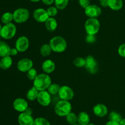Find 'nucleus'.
<instances>
[{"label":"nucleus","instance_id":"22","mask_svg":"<svg viewBox=\"0 0 125 125\" xmlns=\"http://www.w3.org/2000/svg\"><path fill=\"white\" fill-rule=\"evenodd\" d=\"M12 64V59L10 56L2 57L0 60V68L6 70L9 69Z\"/></svg>","mask_w":125,"mask_h":125},{"label":"nucleus","instance_id":"6","mask_svg":"<svg viewBox=\"0 0 125 125\" xmlns=\"http://www.w3.org/2000/svg\"><path fill=\"white\" fill-rule=\"evenodd\" d=\"M17 32L15 25L12 23L4 25L2 27L0 36L4 39H10L14 37Z\"/></svg>","mask_w":125,"mask_h":125},{"label":"nucleus","instance_id":"44","mask_svg":"<svg viewBox=\"0 0 125 125\" xmlns=\"http://www.w3.org/2000/svg\"><path fill=\"white\" fill-rule=\"evenodd\" d=\"M1 29H2V26H1V24H0V33H1Z\"/></svg>","mask_w":125,"mask_h":125},{"label":"nucleus","instance_id":"35","mask_svg":"<svg viewBox=\"0 0 125 125\" xmlns=\"http://www.w3.org/2000/svg\"><path fill=\"white\" fill-rule=\"evenodd\" d=\"M118 53L120 56L125 58V43L120 45L118 49Z\"/></svg>","mask_w":125,"mask_h":125},{"label":"nucleus","instance_id":"42","mask_svg":"<svg viewBox=\"0 0 125 125\" xmlns=\"http://www.w3.org/2000/svg\"><path fill=\"white\" fill-rule=\"evenodd\" d=\"M119 125H125V118H123L119 123Z\"/></svg>","mask_w":125,"mask_h":125},{"label":"nucleus","instance_id":"10","mask_svg":"<svg viewBox=\"0 0 125 125\" xmlns=\"http://www.w3.org/2000/svg\"><path fill=\"white\" fill-rule=\"evenodd\" d=\"M37 100L38 102L42 106H48L51 103V94L48 92V91H40L38 94Z\"/></svg>","mask_w":125,"mask_h":125},{"label":"nucleus","instance_id":"15","mask_svg":"<svg viewBox=\"0 0 125 125\" xmlns=\"http://www.w3.org/2000/svg\"><path fill=\"white\" fill-rule=\"evenodd\" d=\"M34 119L32 115L22 112L19 115L18 121L20 125H33Z\"/></svg>","mask_w":125,"mask_h":125},{"label":"nucleus","instance_id":"25","mask_svg":"<svg viewBox=\"0 0 125 125\" xmlns=\"http://www.w3.org/2000/svg\"><path fill=\"white\" fill-rule=\"evenodd\" d=\"M52 51V50L50 47V44H43V45H42L41 48H40V53L43 56H49Z\"/></svg>","mask_w":125,"mask_h":125},{"label":"nucleus","instance_id":"8","mask_svg":"<svg viewBox=\"0 0 125 125\" xmlns=\"http://www.w3.org/2000/svg\"><path fill=\"white\" fill-rule=\"evenodd\" d=\"M84 67L90 74H95L98 71V62L94 56L89 55L85 58Z\"/></svg>","mask_w":125,"mask_h":125},{"label":"nucleus","instance_id":"14","mask_svg":"<svg viewBox=\"0 0 125 125\" xmlns=\"http://www.w3.org/2000/svg\"><path fill=\"white\" fill-rule=\"evenodd\" d=\"M13 108L15 110L19 112H24L28 107V103L26 100L23 98H17L13 101Z\"/></svg>","mask_w":125,"mask_h":125},{"label":"nucleus","instance_id":"32","mask_svg":"<svg viewBox=\"0 0 125 125\" xmlns=\"http://www.w3.org/2000/svg\"><path fill=\"white\" fill-rule=\"evenodd\" d=\"M37 75V71L33 67L27 72V77L31 80H34Z\"/></svg>","mask_w":125,"mask_h":125},{"label":"nucleus","instance_id":"19","mask_svg":"<svg viewBox=\"0 0 125 125\" xmlns=\"http://www.w3.org/2000/svg\"><path fill=\"white\" fill-rule=\"evenodd\" d=\"M78 123L81 125H87L90 123V116L85 112H81L78 116Z\"/></svg>","mask_w":125,"mask_h":125},{"label":"nucleus","instance_id":"30","mask_svg":"<svg viewBox=\"0 0 125 125\" xmlns=\"http://www.w3.org/2000/svg\"><path fill=\"white\" fill-rule=\"evenodd\" d=\"M33 125H51L50 121L43 117H39L34 119Z\"/></svg>","mask_w":125,"mask_h":125},{"label":"nucleus","instance_id":"28","mask_svg":"<svg viewBox=\"0 0 125 125\" xmlns=\"http://www.w3.org/2000/svg\"><path fill=\"white\" fill-rule=\"evenodd\" d=\"M13 19V13L10 12H6L1 17V22L4 25L11 23Z\"/></svg>","mask_w":125,"mask_h":125},{"label":"nucleus","instance_id":"36","mask_svg":"<svg viewBox=\"0 0 125 125\" xmlns=\"http://www.w3.org/2000/svg\"><path fill=\"white\" fill-rule=\"evenodd\" d=\"M79 3L82 7L85 9L90 5V0H79Z\"/></svg>","mask_w":125,"mask_h":125},{"label":"nucleus","instance_id":"34","mask_svg":"<svg viewBox=\"0 0 125 125\" xmlns=\"http://www.w3.org/2000/svg\"><path fill=\"white\" fill-rule=\"evenodd\" d=\"M85 40L89 44H92L96 41V37L95 35L94 34H87V36L85 38Z\"/></svg>","mask_w":125,"mask_h":125},{"label":"nucleus","instance_id":"24","mask_svg":"<svg viewBox=\"0 0 125 125\" xmlns=\"http://www.w3.org/2000/svg\"><path fill=\"white\" fill-rule=\"evenodd\" d=\"M61 86L57 83H51L48 88V92L51 95H56L59 92Z\"/></svg>","mask_w":125,"mask_h":125},{"label":"nucleus","instance_id":"45","mask_svg":"<svg viewBox=\"0 0 125 125\" xmlns=\"http://www.w3.org/2000/svg\"><path fill=\"white\" fill-rule=\"evenodd\" d=\"M95 125V124H93V123H89V125Z\"/></svg>","mask_w":125,"mask_h":125},{"label":"nucleus","instance_id":"18","mask_svg":"<svg viewBox=\"0 0 125 125\" xmlns=\"http://www.w3.org/2000/svg\"><path fill=\"white\" fill-rule=\"evenodd\" d=\"M108 7L113 11H119L123 5V0H107Z\"/></svg>","mask_w":125,"mask_h":125},{"label":"nucleus","instance_id":"9","mask_svg":"<svg viewBox=\"0 0 125 125\" xmlns=\"http://www.w3.org/2000/svg\"><path fill=\"white\" fill-rule=\"evenodd\" d=\"M101 7L97 5H89L85 9V13L89 18H97L101 14Z\"/></svg>","mask_w":125,"mask_h":125},{"label":"nucleus","instance_id":"13","mask_svg":"<svg viewBox=\"0 0 125 125\" xmlns=\"http://www.w3.org/2000/svg\"><path fill=\"white\" fill-rule=\"evenodd\" d=\"M32 61L29 58L21 59L17 63V69L23 72H27L29 70L32 68Z\"/></svg>","mask_w":125,"mask_h":125},{"label":"nucleus","instance_id":"27","mask_svg":"<svg viewBox=\"0 0 125 125\" xmlns=\"http://www.w3.org/2000/svg\"><path fill=\"white\" fill-rule=\"evenodd\" d=\"M65 117L66 120L70 125H73L78 123V116L74 113L70 112Z\"/></svg>","mask_w":125,"mask_h":125},{"label":"nucleus","instance_id":"2","mask_svg":"<svg viewBox=\"0 0 125 125\" xmlns=\"http://www.w3.org/2000/svg\"><path fill=\"white\" fill-rule=\"evenodd\" d=\"M50 45L53 51L56 53H62L66 50L67 47L65 39L62 37L57 36L50 40Z\"/></svg>","mask_w":125,"mask_h":125},{"label":"nucleus","instance_id":"33","mask_svg":"<svg viewBox=\"0 0 125 125\" xmlns=\"http://www.w3.org/2000/svg\"><path fill=\"white\" fill-rule=\"evenodd\" d=\"M46 11H47L49 17H54L57 13V9L56 7H53V6L48 7Z\"/></svg>","mask_w":125,"mask_h":125},{"label":"nucleus","instance_id":"43","mask_svg":"<svg viewBox=\"0 0 125 125\" xmlns=\"http://www.w3.org/2000/svg\"><path fill=\"white\" fill-rule=\"evenodd\" d=\"M32 2H39L40 0H31Z\"/></svg>","mask_w":125,"mask_h":125},{"label":"nucleus","instance_id":"5","mask_svg":"<svg viewBox=\"0 0 125 125\" xmlns=\"http://www.w3.org/2000/svg\"><path fill=\"white\" fill-rule=\"evenodd\" d=\"M29 11L25 8H19L13 13V19L16 23H23L29 18Z\"/></svg>","mask_w":125,"mask_h":125},{"label":"nucleus","instance_id":"26","mask_svg":"<svg viewBox=\"0 0 125 125\" xmlns=\"http://www.w3.org/2000/svg\"><path fill=\"white\" fill-rule=\"evenodd\" d=\"M109 119L111 121L120 123L121 121V120L123 119V118H122V116L119 113L115 111H112L109 115Z\"/></svg>","mask_w":125,"mask_h":125},{"label":"nucleus","instance_id":"31","mask_svg":"<svg viewBox=\"0 0 125 125\" xmlns=\"http://www.w3.org/2000/svg\"><path fill=\"white\" fill-rule=\"evenodd\" d=\"M73 63L77 67H84L85 64V59L82 57H76L73 61Z\"/></svg>","mask_w":125,"mask_h":125},{"label":"nucleus","instance_id":"3","mask_svg":"<svg viewBox=\"0 0 125 125\" xmlns=\"http://www.w3.org/2000/svg\"><path fill=\"white\" fill-rule=\"evenodd\" d=\"M72 106L69 101L61 100L57 102L54 107V111L56 115L59 116H66L72 112Z\"/></svg>","mask_w":125,"mask_h":125},{"label":"nucleus","instance_id":"7","mask_svg":"<svg viewBox=\"0 0 125 125\" xmlns=\"http://www.w3.org/2000/svg\"><path fill=\"white\" fill-rule=\"evenodd\" d=\"M58 94L61 100L69 101L73 98L74 92L70 87L68 86L64 85L61 87Z\"/></svg>","mask_w":125,"mask_h":125},{"label":"nucleus","instance_id":"4","mask_svg":"<svg viewBox=\"0 0 125 125\" xmlns=\"http://www.w3.org/2000/svg\"><path fill=\"white\" fill-rule=\"evenodd\" d=\"M84 27L87 34L95 35L99 31L100 23L97 18H89L85 22Z\"/></svg>","mask_w":125,"mask_h":125},{"label":"nucleus","instance_id":"39","mask_svg":"<svg viewBox=\"0 0 125 125\" xmlns=\"http://www.w3.org/2000/svg\"><path fill=\"white\" fill-rule=\"evenodd\" d=\"M105 125H119V123H117V122H115V121H111V120H109L108 122H107L106 124H105Z\"/></svg>","mask_w":125,"mask_h":125},{"label":"nucleus","instance_id":"40","mask_svg":"<svg viewBox=\"0 0 125 125\" xmlns=\"http://www.w3.org/2000/svg\"><path fill=\"white\" fill-rule=\"evenodd\" d=\"M100 4H101V6H103L104 7H106L108 6L107 0H104V1H100Z\"/></svg>","mask_w":125,"mask_h":125},{"label":"nucleus","instance_id":"16","mask_svg":"<svg viewBox=\"0 0 125 125\" xmlns=\"http://www.w3.org/2000/svg\"><path fill=\"white\" fill-rule=\"evenodd\" d=\"M94 114L98 117H104L108 113L107 107L103 104H98L93 108Z\"/></svg>","mask_w":125,"mask_h":125},{"label":"nucleus","instance_id":"21","mask_svg":"<svg viewBox=\"0 0 125 125\" xmlns=\"http://www.w3.org/2000/svg\"><path fill=\"white\" fill-rule=\"evenodd\" d=\"M10 47L5 42L0 40V57L10 56Z\"/></svg>","mask_w":125,"mask_h":125},{"label":"nucleus","instance_id":"38","mask_svg":"<svg viewBox=\"0 0 125 125\" xmlns=\"http://www.w3.org/2000/svg\"><path fill=\"white\" fill-rule=\"evenodd\" d=\"M42 2L46 5H51L54 2L55 0H42Z\"/></svg>","mask_w":125,"mask_h":125},{"label":"nucleus","instance_id":"41","mask_svg":"<svg viewBox=\"0 0 125 125\" xmlns=\"http://www.w3.org/2000/svg\"><path fill=\"white\" fill-rule=\"evenodd\" d=\"M24 112H26V113H28V114H29V115H32V110L31 108H30L28 107V109L26 110V111Z\"/></svg>","mask_w":125,"mask_h":125},{"label":"nucleus","instance_id":"1","mask_svg":"<svg viewBox=\"0 0 125 125\" xmlns=\"http://www.w3.org/2000/svg\"><path fill=\"white\" fill-rule=\"evenodd\" d=\"M51 84V79L48 74H40L34 80V86L39 91L46 90Z\"/></svg>","mask_w":125,"mask_h":125},{"label":"nucleus","instance_id":"11","mask_svg":"<svg viewBox=\"0 0 125 125\" xmlns=\"http://www.w3.org/2000/svg\"><path fill=\"white\" fill-rule=\"evenodd\" d=\"M33 17L38 22L43 23L49 18V15L46 10L42 8H39L35 9L33 12Z\"/></svg>","mask_w":125,"mask_h":125},{"label":"nucleus","instance_id":"20","mask_svg":"<svg viewBox=\"0 0 125 125\" xmlns=\"http://www.w3.org/2000/svg\"><path fill=\"white\" fill-rule=\"evenodd\" d=\"M45 27L49 31H54L57 27V22L53 17H49L45 22Z\"/></svg>","mask_w":125,"mask_h":125},{"label":"nucleus","instance_id":"12","mask_svg":"<svg viewBox=\"0 0 125 125\" xmlns=\"http://www.w3.org/2000/svg\"><path fill=\"white\" fill-rule=\"evenodd\" d=\"M29 39L26 36H21L17 39L15 42V48L20 52H24L29 48Z\"/></svg>","mask_w":125,"mask_h":125},{"label":"nucleus","instance_id":"37","mask_svg":"<svg viewBox=\"0 0 125 125\" xmlns=\"http://www.w3.org/2000/svg\"><path fill=\"white\" fill-rule=\"evenodd\" d=\"M18 51L16 48H12V49H10V55L15 56L18 54Z\"/></svg>","mask_w":125,"mask_h":125},{"label":"nucleus","instance_id":"47","mask_svg":"<svg viewBox=\"0 0 125 125\" xmlns=\"http://www.w3.org/2000/svg\"><path fill=\"white\" fill-rule=\"evenodd\" d=\"M100 1H104V0H99Z\"/></svg>","mask_w":125,"mask_h":125},{"label":"nucleus","instance_id":"29","mask_svg":"<svg viewBox=\"0 0 125 125\" xmlns=\"http://www.w3.org/2000/svg\"><path fill=\"white\" fill-rule=\"evenodd\" d=\"M55 6L57 9L63 10L68 4V0H55Z\"/></svg>","mask_w":125,"mask_h":125},{"label":"nucleus","instance_id":"46","mask_svg":"<svg viewBox=\"0 0 125 125\" xmlns=\"http://www.w3.org/2000/svg\"><path fill=\"white\" fill-rule=\"evenodd\" d=\"M81 125L78 123H76V124H74V125Z\"/></svg>","mask_w":125,"mask_h":125},{"label":"nucleus","instance_id":"23","mask_svg":"<svg viewBox=\"0 0 125 125\" xmlns=\"http://www.w3.org/2000/svg\"><path fill=\"white\" fill-rule=\"evenodd\" d=\"M39 91L35 88L34 86H33L26 93V98L29 100H34L37 99L39 94Z\"/></svg>","mask_w":125,"mask_h":125},{"label":"nucleus","instance_id":"17","mask_svg":"<svg viewBox=\"0 0 125 125\" xmlns=\"http://www.w3.org/2000/svg\"><path fill=\"white\" fill-rule=\"evenodd\" d=\"M42 69L46 74H51L54 71L56 65L54 62L51 60H45L42 64Z\"/></svg>","mask_w":125,"mask_h":125}]
</instances>
